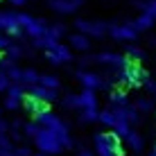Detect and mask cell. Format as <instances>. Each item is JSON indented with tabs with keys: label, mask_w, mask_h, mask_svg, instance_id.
<instances>
[{
	"label": "cell",
	"mask_w": 156,
	"mask_h": 156,
	"mask_svg": "<svg viewBox=\"0 0 156 156\" xmlns=\"http://www.w3.org/2000/svg\"><path fill=\"white\" fill-rule=\"evenodd\" d=\"M36 122H39L41 129H45V131L55 133L59 136V140H61V147L63 149H70L73 147V138H70V129H68V122L61 120L59 115H55L52 111H48V113H43L36 118Z\"/></svg>",
	"instance_id": "1"
},
{
	"label": "cell",
	"mask_w": 156,
	"mask_h": 156,
	"mask_svg": "<svg viewBox=\"0 0 156 156\" xmlns=\"http://www.w3.org/2000/svg\"><path fill=\"white\" fill-rule=\"evenodd\" d=\"M115 77H118V82L125 84L127 88H140V86H145V82L149 79L147 70L140 68V63H131V61H127L125 68L115 73Z\"/></svg>",
	"instance_id": "2"
},
{
	"label": "cell",
	"mask_w": 156,
	"mask_h": 156,
	"mask_svg": "<svg viewBox=\"0 0 156 156\" xmlns=\"http://www.w3.org/2000/svg\"><path fill=\"white\" fill-rule=\"evenodd\" d=\"M32 140H34V147L39 149V154L55 156V154H61V152H63L59 136H55V133H50V131H45V129H41V127H39V131H36V136L32 138Z\"/></svg>",
	"instance_id": "3"
},
{
	"label": "cell",
	"mask_w": 156,
	"mask_h": 156,
	"mask_svg": "<svg viewBox=\"0 0 156 156\" xmlns=\"http://www.w3.org/2000/svg\"><path fill=\"white\" fill-rule=\"evenodd\" d=\"M75 27H77L79 34H86V36H95V39H102L111 32V23H104V20H75Z\"/></svg>",
	"instance_id": "4"
},
{
	"label": "cell",
	"mask_w": 156,
	"mask_h": 156,
	"mask_svg": "<svg viewBox=\"0 0 156 156\" xmlns=\"http://www.w3.org/2000/svg\"><path fill=\"white\" fill-rule=\"evenodd\" d=\"M95 147L113 149L118 156L125 154V147H122V138H120V136H115L113 131H100V133H95Z\"/></svg>",
	"instance_id": "5"
},
{
	"label": "cell",
	"mask_w": 156,
	"mask_h": 156,
	"mask_svg": "<svg viewBox=\"0 0 156 156\" xmlns=\"http://www.w3.org/2000/svg\"><path fill=\"white\" fill-rule=\"evenodd\" d=\"M77 82L84 86V88H93V90H98V88H104L106 86V77L104 75H100V73H95V70H77Z\"/></svg>",
	"instance_id": "6"
},
{
	"label": "cell",
	"mask_w": 156,
	"mask_h": 156,
	"mask_svg": "<svg viewBox=\"0 0 156 156\" xmlns=\"http://www.w3.org/2000/svg\"><path fill=\"white\" fill-rule=\"evenodd\" d=\"M45 59L50 63H55V66H59V63L73 61V52H70V48L63 45V43H55L52 48H48V50H45Z\"/></svg>",
	"instance_id": "7"
},
{
	"label": "cell",
	"mask_w": 156,
	"mask_h": 156,
	"mask_svg": "<svg viewBox=\"0 0 156 156\" xmlns=\"http://www.w3.org/2000/svg\"><path fill=\"white\" fill-rule=\"evenodd\" d=\"M25 98H34L39 102H45V104H50L52 100L59 98V90H50V88H43V86H30V88H25Z\"/></svg>",
	"instance_id": "8"
},
{
	"label": "cell",
	"mask_w": 156,
	"mask_h": 156,
	"mask_svg": "<svg viewBox=\"0 0 156 156\" xmlns=\"http://www.w3.org/2000/svg\"><path fill=\"white\" fill-rule=\"evenodd\" d=\"M111 36L115 41H136L138 39V32L133 30L131 23H122V25H111Z\"/></svg>",
	"instance_id": "9"
},
{
	"label": "cell",
	"mask_w": 156,
	"mask_h": 156,
	"mask_svg": "<svg viewBox=\"0 0 156 156\" xmlns=\"http://www.w3.org/2000/svg\"><path fill=\"white\" fill-rule=\"evenodd\" d=\"M84 5V0H50V7L57 14H75Z\"/></svg>",
	"instance_id": "10"
},
{
	"label": "cell",
	"mask_w": 156,
	"mask_h": 156,
	"mask_svg": "<svg viewBox=\"0 0 156 156\" xmlns=\"http://www.w3.org/2000/svg\"><path fill=\"white\" fill-rule=\"evenodd\" d=\"M79 102H82V109H100L98 90H93V88H82V93H79Z\"/></svg>",
	"instance_id": "11"
},
{
	"label": "cell",
	"mask_w": 156,
	"mask_h": 156,
	"mask_svg": "<svg viewBox=\"0 0 156 156\" xmlns=\"http://www.w3.org/2000/svg\"><path fill=\"white\" fill-rule=\"evenodd\" d=\"M0 73H2L12 84L20 82V68L16 66V61H12V59H5V61H2V70H0Z\"/></svg>",
	"instance_id": "12"
},
{
	"label": "cell",
	"mask_w": 156,
	"mask_h": 156,
	"mask_svg": "<svg viewBox=\"0 0 156 156\" xmlns=\"http://www.w3.org/2000/svg\"><path fill=\"white\" fill-rule=\"evenodd\" d=\"M70 48L77 52H88L90 50V39L86 34H79V32H75V34H70Z\"/></svg>",
	"instance_id": "13"
},
{
	"label": "cell",
	"mask_w": 156,
	"mask_h": 156,
	"mask_svg": "<svg viewBox=\"0 0 156 156\" xmlns=\"http://www.w3.org/2000/svg\"><path fill=\"white\" fill-rule=\"evenodd\" d=\"M39 70H34V68H20V82L18 84H23L25 88H30V86H36L39 84Z\"/></svg>",
	"instance_id": "14"
},
{
	"label": "cell",
	"mask_w": 156,
	"mask_h": 156,
	"mask_svg": "<svg viewBox=\"0 0 156 156\" xmlns=\"http://www.w3.org/2000/svg\"><path fill=\"white\" fill-rule=\"evenodd\" d=\"M131 25H133V30H136V32H147V30H152V27H154V18H152L149 14H145V12H143L136 20H131Z\"/></svg>",
	"instance_id": "15"
},
{
	"label": "cell",
	"mask_w": 156,
	"mask_h": 156,
	"mask_svg": "<svg viewBox=\"0 0 156 156\" xmlns=\"http://www.w3.org/2000/svg\"><path fill=\"white\" fill-rule=\"evenodd\" d=\"M131 106L140 115H145V113H152V111H154V100L152 98H138L136 102H131Z\"/></svg>",
	"instance_id": "16"
},
{
	"label": "cell",
	"mask_w": 156,
	"mask_h": 156,
	"mask_svg": "<svg viewBox=\"0 0 156 156\" xmlns=\"http://www.w3.org/2000/svg\"><path fill=\"white\" fill-rule=\"evenodd\" d=\"M125 143L129 145V149H133V152H143V147H145V138H143L138 131H131V133L125 138Z\"/></svg>",
	"instance_id": "17"
},
{
	"label": "cell",
	"mask_w": 156,
	"mask_h": 156,
	"mask_svg": "<svg viewBox=\"0 0 156 156\" xmlns=\"http://www.w3.org/2000/svg\"><path fill=\"white\" fill-rule=\"evenodd\" d=\"M100 118V109H79V122L82 125H93Z\"/></svg>",
	"instance_id": "18"
},
{
	"label": "cell",
	"mask_w": 156,
	"mask_h": 156,
	"mask_svg": "<svg viewBox=\"0 0 156 156\" xmlns=\"http://www.w3.org/2000/svg\"><path fill=\"white\" fill-rule=\"evenodd\" d=\"M39 86L50 88V90H59V88H61V82H59L57 75H41V77H39Z\"/></svg>",
	"instance_id": "19"
},
{
	"label": "cell",
	"mask_w": 156,
	"mask_h": 156,
	"mask_svg": "<svg viewBox=\"0 0 156 156\" xmlns=\"http://www.w3.org/2000/svg\"><path fill=\"white\" fill-rule=\"evenodd\" d=\"M133 7H138L140 12L145 14H149L154 18V23H156V0H136L133 2Z\"/></svg>",
	"instance_id": "20"
},
{
	"label": "cell",
	"mask_w": 156,
	"mask_h": 156,
	"mask_svg": "<svg viewBox=\"0 0 156 156\" xmlns=\"http://www.w3.org/2000/svg\"><path fill=\"white\" fill-rule=\"evenodd\" d=\"M111 131H113V133H115V136H120V138H122V140H125V138H127V136H129V133H131V131H133V129H131V127H129V125H127V122H125V120H120V118H118V120L113 122V127H111Z\"/></svg>",
	"instance_id": "21"
},
{
	"label": "cell",
	"mask_w": 156,
	"mask_h": 156,
	"mask_svg": "<svg viewBox=\"0 0 156 156\" xmlns=\"http://www.w3.org/2000/svg\"><path fill=\"white\" fill-rule=\"evenodd\" d=\"M61 106H63L66 111H79V109H82L79 93H77V95H66V98H61Z\"/></svg>",
	"instance_id": "22"
},
{
	"label": "cell",
	"mask_w": 156,
	"mask_h": 156,
	"mask_svg": "<svg viewBox=\"0 0 156 156\" xmlns=\"http://www.w3.org/2000/svg\"><path fill=\"white\" fill-rule=\"evenodd\" d=\"M34 20H36V18H34V16H30V14H23V12L16 14V23H18V27L23 30V34L32 27V23H34Z\"/></svg>",
	"instance_id": "23"
},
{
	"label": "cell",
	"mask_w": 156,
	"mask_h": 156,
	"mask_svg": "<svg viewBox=\"0 0 156 156\" xmlns=\"http://www.w3.org/2000/svg\"><path fill=\"white\" fill-rule=\"evenodd\" d=\"M143 57H145V52L140 50V48H136V45L127 48V52H125V59H127V61H131V63H140Z\"/></svg>",
	"instance_id": "24"
},
{
	"label": "cell",
	"mask_w": 156,
	"mask_h": 156,
	"mask_svg": "<svg viewBox=\"0 0 156 156\" xmlns=\"http://www.w3.org/2000/svg\"><path fill=\"white\" fill-rule=\"evenodd\" d=\"M118 120V115L113 113V111L106 106L104 111H100V118H98V122H102V125H106V127H113V122Z\"/></svg>",
	"instance_id": "25"
},
{
	"label": "cell",
	"mask_w": 156,
	"mask_h": 156,
	"mask_svg": "<svg viewBox=\"0 0 156 156\" xmlns=\"http://www.w3.org/2000/svg\"><path fill=\"white\" fill-rule=\"evenodd\" d=\"M55 43H59V41H55L50 34H45V36H41V39H34V41H32V45L39 48V50H48V48H52Z\"/></svg>",
	"instance_id": "26"
},
{
	"label": "cell",
	"mask_w": 156,
	"mask_h": 156,
	"mask_svg": "<svg viewBox=\"0 0 156 156\" xmlns=\"http://www.w3.org/2000/svg\"><path fill=\"white\" fill-rule=\"evenodd\" d=\"M5 95H9V98H20L25 100V86L23 84H9L7 90H5Z\"/></svg>",
	"instance_id": "27"
},
{
	"label": "cell",
	"mask_w": 156,
	"mask_h": 156,
	"mask_svg": "<svg viewBox=\"0 0 156 156\" xmlns=\"http://www.w3.org/2000/svg\"><path fill=\"white\" fill-rule=\"evenodd\" d=\"M23 102H25V100H20V98H9V95H5L2 106H5L7 111H18V109H23Z\"/></svg>",
	"instance_id": "28"
},
{
	"label": "cell",
	"mask_w": 156,
	"mask_h": 156,
	"mask_svg": "<svg viewBox=\"0 0 156 156\" xmlns=\"http://www.w3.org/2000/svg\"><path fill=\"white\" fill-rule=\"evenodd\" d=\"M14 143H12V138H9V133H0V152H5V154H9V152H14Z\"/></svg>",
	"instance_id": "29"
},
{
	"label": "cell",
	"mask_w": 156,
	"mask_h": 156,
	"mask_svg": "<svg viewBox=\"0 0 156 156\" xmlns=\"http://www.w3.org/2000/svg\"><path fill=\"white\" fill-rule=\"evenodd\" d=\"M5 52H7V59H12V61H16V59H20V57L25 55V50H23L20 45H16V43H12Z\"/></svg>",
	"instance_id": "30"
},
{
	"label": "cell",
	"mask_w": 156,
	"mask_h": 156,
	"mask_svg": "<svg viewBox=\"0 0 156 156\" xmlns=\"http://www.w3.org/2000/svg\"><path fill=\"white\" fill-rule=\"evenodd\" d=\"M48 34H50L55 41H59L63 34H66V27H63L61 23H55V25H50V27H48Z\"/></svg>",
	"instance_id": "31"
},
{
	"label": "cell",
	"mask_w": 156,
	"mask_h": 156,
	"mask_svg": "<svg viewBox=\"0 0 156 156\" xmlns=\"http://www.w3.org/2000/svg\"><path fill=\"white\" fill-rule=\"evenodd\" d=\"M95 63V55H84V57H79V66H93Z\"/></svg>",
	"instance_id": "32"
},
{
	"label": "cell",
	"mask_w": 156,
	"mask_h": 156,
	"mask_svg": "<svg viewBox=\"0 0 156 156\" xmlns=\"http://www.w3.org/2000/svg\"><path fill=\"white\" fill-rule=\"evenodd\" d=\"M145 88L149 90V95H152V100L156 102V82H154V79H147V82H145Z\"/></svg>",
	"instance_id": "33"
},
{
	"label": "cell",
	"mask_w": 156,
	"mask_h": 156,
	"mask_svg": "<svg viewBox=\"0 0 156 156\" xmlns=\"http://www.w3.org/2000/svg\"><path fill=\"white\" fill-rule=\"evenodd\" d=\"M95 156H118L113 149H106V147H95Z\"/></svg>",
	"instance_id": "34"
},
{
	"label": "cell",
	"mask_w": 156,
	"mask_h": 156,
	"mask_svg": "<svg viewBox=\"0 0 156 156\" xmlns=\"http://www.w3.org/2000/svg\"><path fill=\"white\" fill-rule=\"evenodd\" d=\"M12 45V41H9V36L7 34H0V52H5L7 48Z\"/></svg>",
	"instance_id": "35"
},
{
	"label": "cell",
	"mask_w": 156,
	"mask_h": 156,
	"mask_svg": "<svg viewBox=\"0 0 156 156\" xmlns=\"http://www.w3.org/2000/svg\"><path fill=\"white\" fill-rule=\"evenodd\" d=\"M9 84H12V82H9V79L5 77L2 73H0V93H5V90H7V86H9Z\"/></svg>",
	"instance_id": "36"
},
{
	"label": "cell",
	"mask_w": 156,
	"mask_h": 156,
	"mask_svg": "<svg viewBox=\"0 0 156 156\" xmlns=\"http://www.w3.org/2000/svg\"><path fill=\"white\" fill-rule=\"evenodd\" d=\"M77 156H95V154L90 152V149H86V147H79L77 149Z\"/></svg>",
	"instance_id": "37"
},
{
	"label": "cell",
	"mask_w": 156,
	"mask_h": 156,
	"mask_svg": "<svg viewBox=\"0 0 156 156\" xmlns=\"http://www.w3.org/2000/svg\"><path fill=\"white\" fill-rule=\"evenodd\" d=\"M0 133H9V122H5L2 118H0Z\"/></svg>",
	"instance_id": "38"
},
{
	"label": "cell",
	"mask_w": 156,
	"mask_h": 156,
	"mask_svg": "<svg viewBox=\"0 0 156 156\" xmlns=\"http://www.w3.org/2000/svg\"><path fill=\"white\" fill-rule=\"evenodd\" d=\"M9 2H12V5H14V7H23V5H25V2H27V0H9Z\"/></svg>",
	"instance_id": "39"
},
{
	"label": "cell",
	"mask_w": 156,
	"mask_h": 156,
	"mask_svg": "<svg viewBox=\"0 0 156 156\" xmlns=\"http://www.w3.org/2000/svg\"><path fill=\"white\" fill-rule=\"evenodd\" d=\"M152 156H156V143H154V149H152Z\"/></svg>",
	"instance_id": "40"
},
{
	"label": "cell",
	"mask_w": 156,
	"mask_h": 156,
	"mask_svg": "<svg viewBox=\"0 0 156 156\" xmlns=\"http://www.w3.org/2000/svg\"><path fill=\"white\" fill-rule=\"evenodd\" d=\"M36 156H45V154H36Z\"/></svg>",
	"instance_id": "41"
},
{
	"label": "cell",
	"mask_w": 156,
	"mask_h": 156,
	"mask_svg": "<svg viewBox=\"0 0 156 156\" xmlns=\"http://www.w3.org/2000/svg\"><path fill=\"white\" fill-rule=\"evenodd\" d=\"M0 59H2V52H0Z\"/></svg>",
	"instance_id": "42"
},
{
	"label": "cell",
	"mask_w": 156,
	"mask_h": 156,
	"mask_svg": "<svg viewBox=\"0 0 156 156\" xmlns=\"http://www.w3.org/2000/svg\"><path fill=\"white\" fill-rule=\"evenodd\" d=\"M136 156H140V154H136Z\"/></svg>",
	"instance_id": "43"
},
{
	"label": "cell",
	"mask_w": 156,
	"mask_h": 156,
	"mask_svg": "<svg viewBox=\"0 0 156 156\" xmlns=\"http://www.w3.org/2000/svg\"><path fill=\"white\" fill-rule=\"evenodd\" d=\"M0 32H2V30H0Z\"/></svg>",
	"instance_id": "44"
}]
</instances>
